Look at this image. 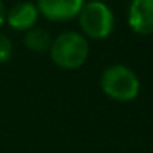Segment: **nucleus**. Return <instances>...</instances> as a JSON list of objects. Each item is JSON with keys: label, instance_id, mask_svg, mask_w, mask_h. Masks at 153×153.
<instances>
[{"label": "nucleus", "instance_id": "obj_7", "mask_svg": "<svg viewBox=\"0 0 153 153\" xmlns=\"http://www.w3.org/2000/svg\"><path fill=\"white\" fill-rule=\"evenodd\" d=\"M51 41H53V38H51L50 31L40 27L30 28L28 31H25V36H23V45L27 46V50L33 51V53H46V51H50Z\"/></svg>", "mask_w": 153, "mask_h": 153}, {"label": "nucleus", "instance_id": "obj_9", "mask_svg": "<svg viewBox=\"0 0 153 153\" xmlns=\"http://www.w3.org/2000/svg\"><path fill=\"white\" fill-rule=\"evenodd\" d=\"M5 17H7V8H5L4 0H0V28L4 27V23H5Z\"/></svg>", "mask_w": 153, "mask_h": 153}, {"label": "nucleus", "instance_id": "obj_5", "mask_svg": "<svg viewBox=\"0 0 153 153\" xmlns=\"http://www.w3.org/2000/svg\"><path fill=\"white\" fill-rule=\"evenodd\" d=\"M127 22L133 33L142 36L153 35V0H132Z\"/></svg>", "mask_w": 153, "mask_h": 153}, {"label": "nucleus", "instance_id": "obj_6", "mask_svg": "<svg viewBox=\"0 0 153 153\" xmlns=\"http://www.w3.org/2000/svg\"><path fill=\"white\" fill-rule=\"evenodd\" d=\"M38 18H40V12H38L36 5L31 2H18L10 10H7L5 23H8L12 30L25 33L36 25Z\"/></svg>", "mask_w": 153, "mask_h": 153}, {"label": "nucleus", "instance_id": "obj_1", "mask_svg": "<svg viewBox=\"0 0 153 153\" xmlns=\"http://www.w3.org/2000/svg\"><path fill=\"white\" fill-rule=\"evenodd\" d=\"M50 58L61 69H77L89 58L87 38L77 31H64L53 38L50 46Z\"/></svg>", "mask_w": 153, "mask_h": 153}, {"label": "nucleus", "instance_id": "obj_10", "mask_svg": "<svg viewBox=\"0 0 153 153\" xmlns=\"http://www.w3.org/2000/svg\"><path fill=\"white\" fill-rule=\"evenodd\" d=\"M100 2H105V0H100Z\"/></svg>", "mask_w": 153, "mask_h": 153}, {"label": "nucleus", "instance_id": "obj_8", "mask_svg": "<svg viewBox=\"0 0 153 153\" xmlns=\"http://www.w3.org/2000/svg\"><path fill=\"white\" fill-rule=\"evenodd\" d=\"M13 56V43L7 35L0 33V64L7 63Z\"/></svg>", "mask_w": 153, "mask_h": 153}, {"label": "nucleus", "instance_id": "obj_4", "mask_svg": "<svg viewBox=\"0 0 153 153\" xmlns=\"http://www.w3.org/2000/svg\"><path fill=\"white\" fill-rule=\"evenodd\" d=\"M86 0H36V8L43 18L64 23L77 18Z\"/></svg>", "mask_w": 153, "mask_h": 153}, {"label": "nucleus", "instance_id": "obj_3", "mask_svg": "<svg viewBox=\"0 0 153 153\" xmlns=\"http://www.w3.org/2000/svg\"><path fill=\"white\" fill-rule=\"evenodd\" d=\"M77 22H79L81 35L96 41L105 40L112 35L115 28V15L112 8L100 0L84 2L77 15Z\"/></svg>", "mask_w": 153, "mask_h": 153}, {"label": "nucleus", "instance_id": "obj_2", "mask_svg": "<svg viewBox=\"0 0 153 153\" xmlns=\"http://www.w3.org/2000/svg\"><path fill=\"white\" fill-rule=\"evenodd\" d=\"M100 89L112 100L130 102L140 94V79L125 64H112L100 74Z\"/></svg>", "mask_w": 153, "mask_h": 153}]
</instances>
